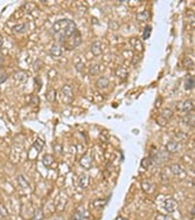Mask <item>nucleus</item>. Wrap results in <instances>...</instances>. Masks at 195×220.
Segmentation results:
<instances>
[{
    "label": "nucleus",
    "mask_w": 195,
    "mask_h": 220,
    "mask_svg": "<svg viewBox=\"0 0 195 220\" xmlns=\"http://www.w3.org/2000/svg\"><path fill=\"white\" fill-rule=\"evenodd\" d=\"M90 219V213L89 211L84 210L83 207L82 209H77L75 213L72 214L71 220H89Z\"/></svg>",
    "instance_id": "nucleus-6"
},
{
    "label": "nucleus",
    "mask_w": 195,
    "mask_h": 220,
    "mask_svg": "<svg viewBox=\"0 0 195 220\" xmlns=\"http://www.w3.org/2000/svg\"><path fill=\"white\" fill-rule=\"evenodd\" d=\"M89 183H90V178L88 175H82L78 178V186L81 189H87L88 187Z\"/></svg>",
    "instance_id": "nucleus-13"
},
{
    "label": "nucleus",
    "mask_w": 195,
    "mask_h": 220,
    "mask_svg": "<svg viewBox=\"0 0 195 220\" xmlns=\"http://www.w3.org/2000/svg\"><path fill=\"white\" fill-rule=\"evenodd\" d=\"M18 183L21 187H26V189L29 187V183H28V180L25 178L24 175H19L18 176Z\"/></svg>",
    "instance_id": "nucleus-24"
},
{
    "label": "nucleus",
    "mask_w": 195,
    "mask_h": 220,
    "mask_svg": "<svg viewBox=\"0 0 195 220\" xmlns=\"http://www.w3.org/2000/svg\"><path fill=\"white\" fill-rule=\"evenodd\" d=\"M62 53H63L62 48H61V46H60V44H54L53 47H52V49H50V54H52L53 56H56V57L61 56Z\"/></svg>",
    "instance_id": "nucleus-20"
},
{
    "label": "nucleus",
    "mask_w": 195,
    "mask_h": 220,
    "mask_svg": "<svg viewBox=\"0 0 195 220\" xmlns=\"http://www.w3.org/2000/svg\"><path fill=\"white\" fill-rule=\"evenodd\" d=\"M151 32H152V27L151 26L145 27V29H144V34H142V39H144V40L149 39L150 35H151Z\"/></svg>",
    "instance_id": "nucleus-35"
},
{
    "label": "nucleus",
    "mask_w": 195,
    "mask_h": 220,
    "mask_svg": "<svg viewBox=\"0 0 195 220\" xmlns=\"http://www.w3.org/2000/svg\"><path fill=\"white\" fill-rule=\"evenodd\" d=\"M36 8V5L34 2H25L22 6H21V9L25 11L26 13H30L32 11H34Z\"/></svg>",
    "instance_id": "nucleus-21"
},
{
    "label": "nucleus",
    "mask_w": 195,
    "mask_h": 220,
    "mask_svg": "<svg viewBox=\"0 0 195 220\" xmlns=\"http://www.w3.org/2000/svg\"><path fill=\"white\" fill-rule=\"evenodd\" d=\"M181 111L184 114H189L192 111H194V102L192 100H186L182 104H181Z\"/></svg>",
    "instance_id": "nucleus-7"
},
{
    "label": "nucleus",
    "mask_w": 195,
    "mask_h": 220,
    "mask_svg": "<svg viewBox=\"0 0 195 220\" xmlns=\"http://www.w3.org/2000/svg\"><path fill=\"white\" fill-rule=\"evenodd\" d=\"M54 149H55L56 155H62V145H60V144H56V145L54 146Z\"/></svg>",
    "instance_id": "nucleus-40"
},
{
    "label": "nucleus",
    "mask_w": 195,
    "mask_h": 220,
    "mask_svg": "<svg viewBox=\"0 0 195 220\" xmlns=\"http://www.w3.org/2000/svg\"><path fill=\"white\" fill-rule=\"evenodd\" d=\"M160 116H161V117H164V118L167 121V120H169V118L173 116V110H172V109H168V108H166V109L162 111V114L160 115Z\"/></svg>",
    "instance_id": "nucleus-32"
},
{
    "label": "nucleus",
    "mask_w": 195,
    "mask_h": 220,
    "mask_svg": "<svg viewBox=\"0 0 195 220\" xmlns=\"http://www.w3.org/2000/svg\"><path fill=\"white\" fill-rule=\"evenodd\" d=\"M184 124H186L187 126H194V111L187 114L184 118H182Z\"/></svg>",
    "instance_id": "nucleus-14"
},
{
    "label": "nucleus",
    "mask_w": 195,
    "mask_h": 220,
    "mask_svg": "<svg viewBox=\"0 0 195 220\" xmlns=\"http://www.w3.org/2000/svg\"><path fill=\"white\" fill-rule=\"evenodd\" d=\"M28 102H29V104L30 106H39V102H40V100H39V97L36 96V95H30L29 98H28Z\"/></svg>",
    "instance_id": "nucleus-33"
},
{
    "label": "nucleus",
    "mask_w": 195,
    "mask_h": 220,
    "mask_svg": "<svg viewBox=\"0 0 195 220\" xmlns=\"http://www.w3.org/2000/svg\"><path fill=\"white\" fill-rule=\"evenodd\" d=\"M130 44L133 47L134 51H137L138 53H142L144 52V46H142V42L138 39V38H131L130 40Z\"/></svg>",
    "instance_id": "nucleus-8"
},
{
    "label": "nucleus",
    "mask_w": 195,
    "mask_h": 220,
    "mask_svg": "<svg viewBox=\"0 0 195 220\" xmlns=\"http://www.w3.org/2000/svg\"><path fill=\"white\" fill-rule=\"evenodd\" d=\"M75 67H76V71L81 73V74H83L84 73V69H85V66H84V63L83 62H76L75 63Z\"/></svg>",
    "instance_id": "nucleus-37"
},
{
    "label": "nucleus",
    "mask_w": 195,
    "mask_h": 220,
    "mask_svg": "<svg viewBox=\"0 0 195 220\" xmlns=\"http://www.w3.org/2000/svg\"><path fill=\"white\" fill-rule=\"evenodd\" d=\"M166 122H167V121H166L164 117H161V116H159V117L157 118V123L159 124V125H161V126H165Z\"/></svg>",
    "instance_id": "nucleus-39"
},
{
    "label": "nucleus",
    "mask_w": 195,
    "mask_h": 220,
    "mask_svg": "<svg viewBox=\"0 0 195 220\" xmlns=\"http://www.w3.org/2000/svg\"><path fill=\"white\" fill-rule=\"evenodd\" d=\"M179 149V143L177 141H169L166 144V151L168 153H173V152H177Z\"/></svg>",
    "instance_id": "nucleus-11"
},
{
    "label": "nucleus",
    "mask_w": 195,
    "mask_h": 220,
    "mask_svg": "<svg viewBox=\"0 0 195 220\" xmlns=\"http://www.w3.org/2000/svg\"><path fill=\"white\" fill-rule=\"evenodd\" d=\"M150 17H151V14H150L149 11H142V12L137 14V21H139V22H146L150 19Z\"/></svg>",
    "instance_id": "nucleus-15"
},
{
    "label": "nucleus",
    "mask_w": 195,
    "mask_h": 220,
    "mask_svg": "<svg viewBox=\"0 0 195 220\" xmlns=\"http://www.w3.org/2000/svg\"><path fill=\"white\" fill-rule=\"evenodd\" d=\"M61 93H62L63 97V102L67 103V104H70L71 102L74 101V90L72 87L69 84H64L61 89Z\"/></svg>",
    "instance_id": "nucleus-2"
},
{
    "label": "nucleus",
    "mask_w": 195,
    "mask_h": 220,
    "mask_svg": "<svg viewBox=\"0 0 195 220\" xmlns=\"http://www.w3.org/2000/svg\"><path fill=\"white\" fill-rule=\"evenodd\" d=\"M61 44H63V47H64L67 51H71V49L77 48V47L82 44V38H81V33L78 32V29H77L72 35L68 36L67 39H64Z\"/></svg>",
    "instance_id": "nucleus-1"
},
{
    "label": "nucleus",
    "mask_w": 195,
    "mask_h": 220,
    "mask_svg": "<svg viewBox=\"0 0 195 220\" xmlns=\"http://www.w3.org/2000/svg\"><path fill=\"white\" fill-rule=\"evenodd\" d=\"M184 67L187 68V69H193L194 68V61L190 57H186L184 60Z\"/></svg>",
    "instance_id": "nucleus-30"
},
{
    "label": "nucleus",
    "mask_w": 195,
    "mask_h": 220,
    "mask_svg": "<svg viewBox=\"0 0 195 220\" xmlns=\"http://www.w3.org/2000/svg\"><path fill=\"white\" fill-rule=\"evenodd\" d=\"M44 146V141H42L41 138H36L35 142H34V148L36 149L37 152H41L42 149H43Z\"/></svg>",
    "instance_id": "nucleus-27"
},
{
    "label": "nucleus",
    "mask_w": 195,
    "mask_h": 220,
    "mask_svg": "<svg viewBox=\"0 0 195 220\" xmlns=\"http://www.w3.org/2000/svg\"><path fill=\"white\" fill-rule=\"evenodd\" d=\"M13 77H14L15 81H18V82H26L27 79H28V75H27V73H25V71H19L14 74Z\"/></svg>",
    "instance_id": "nucleus-17"
},
{
    "label": "nucleus",
    "mask_w": 195,
    "mask_h": 220,
    "mask_svg": "<svg viewBox=\"0 0 195 220\" xmlns=\"http://www.w3.org/2000/svg\"><path fill=\"white\" fill-rule=\"evenodd\" d=\"M80 165L83 169H85V170H90L92 165H94V157H92V155L88 152V153H85V155H83L80 159Z\"/></svg>",
    "instance_id": "nucleus-4"
},
{
    "label": "nucleus",
    "mask_w": 195,
    "mask_h": 220,
    "mask_svg": "<svg viewBox=\"0 0 195 220\" xmlns=\"http://www.w3.org/2000/svg\"><path fill=\"white\" fill-rule=\"evenodd\" d=\"M27 29V24H19L12 28L13 33H24Z\"/></svg>",
    "instance_id": "nucleus-22"
},
{
    "label": "nucleus",
    "mask_w": 195,
    "mask_h": 220,
    "mask_svg": "<svg viewBox=\"0 0 195 220\" xmlns=\"http://www.w3.org/2000/svg\"><path fill=\"white\" fill-rule=\"evenodd\" d=\"M152 164V162H151V159L149 158H142V169H144V170H147L149 167H150V165Z\"/></svg>",
    "instance_id": "nucleus-34"
},
{
    "label": "nucleus",
    "mask_w": 195,
    "mask_h": 220,
    "mask_svg": "<svg viewBox=\"0 0 195 220\" xmlns=\"http://www.w3.org/2000/svg\"><path fill=\"white\" fill-rule=\"evenodd\" d=\"M54 162H55L54 156L53 155H49V153L44 155L43 158H42V164H43L46 167H50L54 164Z\"/></svg>",
    "instance_id": "nucleus-12"
},
{
    "label": "nucleus",
    "mask_w": 195,
    "mask_h": 220,
    "mask_svg": "<svg viewBox=\"0 0 195 220\" xmlns=\"http://www.w3.org/2000/svg\"><path fill=\"white\" fill-rule=\"evenodd\" d=\"M171 171H172V173H173L174 176H179V177H184L185 176V173H186L185 169L182 167L181 164H173V165L171 166Z\"/></svg>",
    "instance_id": "nucleus-9"
},
{
    "label": "nucleus",
    "mask_w": 195,
    "mask_h": 220,
    "mask_svg": "<svg viewBox=\"0 0 195 220\" xmlns=\"http://www.w3.org/2000/svg\"><path fill=\"white\" fill-rule=\"evenodd\" d=\"M7 77H8V75L7 74H0V83H2V82H5L6 80H7Z\"/></svg>",
    "instance_id": "nucleus-41"
},
{
    "label": "nucleus",
    "mask_w": 195,
    "mask_h": 220,
    "mask_svg": "<svg viewBox=\"0 0 195 220\" xmlns=\"http://www.w3.org/2000/svg\"><path fill=\"white\" fill-rule=\"evenodd\" d=\"M47 100L49 101V102H55V98H56V90L55 89H49L48 91H47Z\"/></svg>",
    "instance_id": "nucleus-28"
},
{
    "label": "nucleus",
    "mask_w": 195,
    "mask_h": 220,
    "mask_svg": "<svg viewBox=\"0 0 195 220\" xmlns=\"http://www.w3.org/2000/svg\"><path fill=\"white\" fill-rule=\"evenodd\" d=\"M1 63H2V59H0V64H1Z\"/></svg>",
    "instance_id": "nucleus-46"
},
{
    "label": "nucleus",
    "mask_w": 195,
    "mask_h": 220,
    "mask_svg": "<svg viewBox=\"0 0 195 220\" xmlns=\"http://www.w3.org/2000/svg\"><path fill=\"white\" fill-rule=\"evenodd\" d=\"M107 199H98V200H95L94 202V206L96 209H103L105 205H107Z\"/></svg>",
    "instance_id": "nucleus-31"
},
{
    "label": "nucleus",
    "mask_w": 195,
    "mask_h": 220,
    "mask_svg": "<svg viewBox=\"0 0 195 220\" xmlns=\"http://www.w3.org/2000/svg\"><path fill=\"white\" fill-rule=\"evenodd\" d=\"M99 71H101V66L99 64H92L90 68H89V74L91 75V76H96L98 73H99Z\"/></svg>",
    "instance_id": "nucleus-26"
},
{
    "label": "nucleus",
    "mask_w": 195,
    "mask_h": 220,
    "mask_svg": "<svg viewBox=\"0 0 195 220\" xmlns=\"http://www.w3.org/2000/svg\"><path fill=\"white\" fill-rule=\"evenodd\" d=\"M194 214H195V207L193 206V209L190 210V218H192V220H194Z\"/></svg>",
    "instance_id": "nucleus-42"
},
{
    "label": "nucleus",
    "mask_w": 195,
    "mask_h": 220,
    "mask_svg": "<svg viewBox=\"0 0 195 220\" xmlns=\"http://www.w3.org/2000/svg\"><path fill=\"white\" fill-rule=\"evenodd\" d=\"M160 104H161V98L158 97V101H157V103H155V108H159Z\"/></svg>",
    "instance_id": "nucleus-43"
},
{
    "label": "nucleus",
    "mask_w": 195,
    "mask_h": 220,
    "mask_svg": "<svg viewBox=\"0 0 195 220\" xmlns=\"http://www.w3.org/2000/svg\"><path fill=\"white\" fill-rule=\"evenodd\" d=\"M194 88V76L193 75H187L185 79V89L192 90Z\"/></svg>",
    "instance_id": "nucleus-19"
},
{
    "label": "nucleus",
    "mask_w": 195,
    "mask_h": 220,
    "mask_svg": "<svg viewBox=\"0 0 195 220\" xmlns=\"http://www.w3.org/2000/svg\"><path fill=\"white\" fill-rule=\"evenodd\" d=\"M1 46H2V39L0 38V47H1Z\"/></svg>",
    "instance_id": "nucleus-45"
},
{
    "label": "nucleus",
    "mask_w": 195,
    "mask_h": 220,
    "mask_svg": "<svg viewBox=\"0 0 195 220\" xmlns=\"http://www.w3.org/2000/svg\"><path fill=\"white\" fill-rule=\"evenodd\" d=\"M103 52L102 49V42L101 41H95L91 44V53L94 56H99Z\"/></svg>",
    "instance_id": "nucleus-10"
},
{
    "label": "nucleus",
    "mask_w": 195,
    "mask_h": 220,
    "mask_svg": "<svg viewBox=\"0 0 195 220\" xmlns=\"http://www.w3.org/2000/svg\"><path fill=\"white\" fill-rule=\"evenodd\" d=\"M70 22L69 19H61V20H57L53 24V32L55 34H61L63 31L68 27Z\"/></svg>",
    "instance_id": "nucleus-3"
},
{
    "label": "nucleus",
    "mask_w": 195,
    "mask_h": 220,
    "mask_svg": "<svg viewBox=\"0 0 195 220\" xmlns=\"http://www.w3.org/2000/svg\"><path fill=\"white\" fill-rule=\"evenodd\" d=\"M99 138L102 140L103 142H107L109 141V131L107 130H102L101 131V133H99Z\"/></svg>",
    "instance_id": "nucleus-36"
},
{
    "label": "nucleus",
    "mask_w": 195,
    "mask_h": 220,
    "mask_svg": "<svg viewBox=\"0 0 195 220\" xmlns=\"http://www.w3.org/2000/svg\"><path fill=\"white\" fill-rule=\"evenodd\" d=\"M116 220H127V219H125V218H123V217H117Z\"/></svg>",
    "instance_id": "nucleus-44"
},
{
    "label": "nucleus",
    "mask_w": 195,
    "mask_h": 220,
    "mask_svg": "<svg viewBox=\"0 0 195 220\" xmlns=\"http://www.w3.org/2000/svg\"><path fill=\"white\" fill-rule=\"evenodd\" d=\"M115 74L116 76H118L120 80H126V77H127V71L125 69L124 67H117L115 71Z\"/></svg>",
    "instance_id": "nucleus-16"
},
{
    "label": "nucleus",
    "mask_w": 195,
    "mask_h": 220,
    "mask_svg": "<svg viewBox=\"0 0 195 220\" xmlns=\"http://www.w3.org/2000/svg\"><path fill=\"white\" fill-rule=\"evenodd\" d=\"M155 220H174L172 217H169V215H164V214H158L157 215V218Z\"/></svg>",
    "instance_id": "nucleus-38"
},
{
    "label": "nucleus",
    "mask_w": 195,
    "mask_h": 220,
    "mask_svg": "<svg viewBox=\"0 0 195 220\" xmlns=\"http://www.w3.org/2000/svg\"><path fill=\"white\" fill-rule=\"evenodd\" d=\"M109 86V80L107 77H99L97 81V87L101 89H105Z\"/></svg>",
    "instance_id": "nucleus-23"
},
{
    "label": "nucleus",
    "mask_w": 195,
    "mask_h": 220,
    "mask_svg": "<svg viewBox=\"0 0 195 220\" xmlns=\"http://www.w3.org/2000/svg\"><path fill=\"white\" fill-rule=\"evenodd\" d=\"M153 183H152L151 180H144L142 183V189L144 192H147V193H151L152 191H153Z\"/></svg>",
    "instance_id": "nucleus-18"
},
{
    "label": "nucleus",
    "mask_w": 195,
    "mask_h": 220,
    "mask_svg": "<svg viewBox=\"0 0 195 220\" xmlns=\"http://www.w3.org/2000/svg\"><path fill=\"white\" fill-rule=\"evenodd\" d=\"M8 210H7V207H6V205L5 204H0V217H2V218H7L8 217Z\"/></svg>",
    "instance_id": "nucleus-29"
},
{
    "label": "nucleus",
    "mask_w": 195,
    "mask_h": 220,
    "mask_svg": "<svg viewBox=\"0 0 195 220\" xmlns=\"http://www.w3.org/2000/svg\"><path fill=\"white\" fill-rule=\"evenodd\" d=\"M177 206H179V204H177V202L174 198H167L165 200V202H164V209H165V211L167 212L168 214L174 213L177 211Z\"/></svg>",
    "instance_id": "nucleus-5"
},
{
    "label": "nucleus",
    "mask_w": 195,
    "mask_h": 220,
    "mask_svg": "<svg viewBox=\"0 0 195 220\" xmlns=\"http://www.w3.org/2000/svg\"><path fill=\"white\" fill-rule=\"evenodd\" d=\"M44 219V212L42 209H37L33 215L32 220H43Z\"/></svg>",
    "instance_id": "nucleus-25"
}]
</instances>
